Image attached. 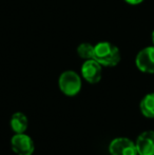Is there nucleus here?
Segmentation results:
<instances>
[{
	"instance_id": "obj_7",
	"label": "nucleus",
	"mask_w": 154,
	"mask_h": 155,
	"mask_svg": "<svg viewBox=\"0 0 154 155\" xmlns=\"http://www.w3.org/2000/svg\"><path fill=\"white\" fill-rule=\"evenodd\" d=\"M138 155H154V131L143 132L135 141Z\"/></svg>"
},
{
	"instance_id": "obj_6",
	"label": "nucleus",
	"mask_w": 154,
	"mask_h": 155,
	"mask_svg": "<svg viewBox=\"0 0 154 155\" xmlns=\"http://www.w3.org/2000/svg\"><path fill=\"white\" fill-rule=\"evenodd\" d=\"M101 64L95 59H88L81 67V75L89 84H97L101 79Z\"/></svg>"
},
{
	"instance_id": "obj_8",
	"label": "nucleus",
	"mask_w": 154,
	"mask_h": 155,
	"mask_svg": "<svg viewBox=\"0 0 154 155\" xmlns=\"http://www.w3.org/2000/svg\"><path fill=\"white\" fill-rule=\"evenodd\" d=\"M28 117L23 113L16 112L12 115L11 118V127L15 133H25L28 129Z\"/></svg>"
},
{
	"instance_id": "obj_1",
	"label": "nucleus",
	"mask_w": 154,
	"mask_h": 155,
	"mask_svg": "<svg viewBox=\"0 0 154 155\" xmlns=\"http://www.w3.org/2000/svg\"><path fill=\"white\" fill-rule=\"evenodd\" d=\"M93 59L105 67H115L120 61V52L113 43L101 41L94 45Z\"/></svg>"
},
{
	"instance_id": "obj_5",
	"label": "nucleus",
	"mask_w": 154,
	"mask_h": 155,
	"mask_svg": "<svg viewBox=\"0 0 154 155\" xmlns=\"http://www.w3.org/2000/svg\"><path fill=\"white\" fill-rule=\"evenodd\" d=\"M136 67L144 73H154V45L147 47L138 52L135 59Z\"/></svg>"
},
{
	"instance_id": "obj_9",
	"label": "nucleus",
	"mask_w": 154,
	"mask_h": 155,
	"mask_svg": "<svg viewBox=\"0 0 154 155\" xmlns=\"http://www.w3.org/2000/svg\"><path fill=\"white\" fill-rule=\"evenodd\" d=\"M140 111L144 116L154 118V93L146 95L140 101Z\"/></svg>"
},
{
	"instance_id": "obj_2",
	"label": "nucleus",
	"mask_w": 154,
	"mask_h": 155,
	"mask_svg": "<svg viewBox=\"0 0 154 155\" xmlns=\"http://www.w3.org/2000/svg\"><path fill=\"white\" fill-rule=\"evenodd\" d=\"M59 89L67 96H75L81 89V79L74 71H66L58 80Z\"/></svg>"
},
{
	"instance_id": "obj_3",
	"label": "nucleus",
	"mask_w": 154,
	"mask_h": 155,
	"mask_svg": "<svg viewBox=\"0 0 154 155\" xmlns=\"http://www.w3.org/2000/svg\"><path fill=\"white\" fill-rule=\"evenodd\" d=\"M11 145L17 155H32L34 152L33 139L25 133H16L12 137Z\"/></svg>"
},
{
	"instance_id": "obj_11",
	"label": "nucleus",
	"mask_w": 154,
	"mask_h": 155,
	"mask_svg": "<svg viewBox=\"0 0 154 155\" xmlns=\"http://www.w3.org/2000/svg\"><path fill=\"white\" fill-rule=\"evenodd\" d=\"M123 1H126L127 3L131 4V5H137V4L142 3L144 0H123Z\"/></svg>"
},
{
	"instance_id": "obj_10",
	"label": "nucleus",
	"mask_w": 154,
	"mask_h": 155,
	"mask_svg": "<svg viewBox=\"0 0 154 155\" xmlns=\"http://www.w3.org/2000/svg\"><path fill=\"white\" fill-rule=\"evenodd\" d=\"M77 54L82 59H92L94 55V45L88 42L80 43L77 48Z\"/></svg>"
},
{
	"instance_id": "obj_4",
	"label": "nucleus",
	"mask_w": 154,
	"mask_h": 155,
	"mask_svg": "<svg viewBox=\"0 0 154 155\" xmlns=\"http://www.w3.org/2000/svg\"><path fill=\"white\" fill-rule=\"evenodd\" d=\"M109 152L111 155H137L135 143L129 138L118 137L111 141L109 146Z\"/></svg>"
},
{
	"instance_id": "obj_12",
	"label": "nucleus",
	"mask_w": 154,
	"mask_h": 155,
	"mask_svg": "<svg viewBox=\"0 0 154 155\" xmlns=\"http://www.w3.org/2000/svg\"><path fill=\"white\" fill-rule=\"evenodd\" d=\"M152 42H153V45H154V31L152 32Z\"/></svg>"
}]
</instances>
